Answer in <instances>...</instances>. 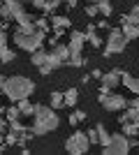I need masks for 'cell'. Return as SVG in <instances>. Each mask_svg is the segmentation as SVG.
<instances>
[{
	"instance_id": "18",
	"label": "cell",
	"mask_w": 139,
	"mask_h": 155,
	"mask_svg": "<svg viewBox=\"0 0 139 155\" xmlns=\"http://www.w3.org/2000/svg\"><path fill=\"white\" fill-rule=\"evenodd\" d=\"M51 28H70V19L63 16V14H51Z\"/></svg>"
},
{
	"instance_id": "9",
	"label": "cell",
	"mask_w": 139,
	"mask_h": 155,
	"mask_svg": "<svg viewBox=\"0 0 139 155\" xmlns=\"http://www.w3.org/2000/svg\"><path fill=\"white\" fill-rule=\"evenodd\" d=\"M84 44H86V35H84V32H77L74 30L72 35H70V56H72V53H81L84 51Z\"/></svg>"
},
{
	"instance_id": "34",
	"label": "cell",
	"mask_w": 139,
	"mask_h": 155,
	"mask_svg": "<svg viewBox=\"0 0 139 155\" xmlns=\"http://www.w3.org/2000/svg\"><path fill=\"white\" fill-rule=\"evenodd\" d=\"M84 14L91 16V19H93V16H98V5H93V2H91V5L86 7V12H84Z\"/></svg>"
},
{
	"instance_id": "25",
	"label": "cell",
	"mask_w": 139,
	"mask_h": 155,
	"mask_svg": "<svg viewBox=\"0 0 139 155\" xmlns=\"http://www.w3.org/2000/svg\"><path fill=\"white\" fill-rule=\"evenodd\" d=\"M14 58H16V53H14L12 49H9V46H7V49H2V51H0V63H2V65L12 63Z\"/></svg>"
},
{
	"instance_id": "23",
	"label": "cell",
	"mask_w": 139,
	"mask_h": 155,
	"mask_svg": "<svg viewBox=\"0 0 139 155\" xmlns=\"http://www.w3.org/2000/svg\"><path fill=\"white\" fill-rule=\"evenodd\" d=\"M65 65H70V67H84V65H86V60H84V56H81V53H72V56H70V60H67Z\"/></svg>"
},
{
	"instance_id": "45",
	"label": "cell",
	"mask_w": 139,
	"mask_h": 155,
	"mask_svg": "<svg viewBox=\"0 0 139 155\" xmlns=\"http://www.w3.org/2000/svg\"><path fill=\"white\" fill-rule=\"evenodd\" d=\"M88 2H93V5H98V2H102V0H88Z\"/></svg>"
},
{
	"instance_id": "42",
	"label": "cell",
	"mask_w": 139,
	"mask_h": 155,
	"mask_svg": "<svg viewBox=\"0 0 139 155\" xmlns=\"http://www.w3.org/2000/svg\"><path fill=\"white\" fill-rule=\"evenodd\" d=\"M127 139H130V148H137V146H139V141L134 139V137H127Z\"/></svg>"
},
{
	"instance_id": "1",
	"label": "cell",
	"mask_w": 139,
	"mask_h": 155,
	"mask_svg": "<svg viewBox=\"0 0 139 155\" xmlns=\"http://www.w3.org/2000/svg\"><path fill=\"white\" fill-rule=\"evenodd\" d=\"M60 125V118L58 114L46 107V104H35V114H33V125H30V132L35 137H44L53 130H58Z\"/></svg>"
},
{
	"instance_id": "12",
	"label": "cell",
	"mask_w": 139,
	"mask_h": 155,
	"mask_svg": "<svg viewBox=\"0 0 139 155\" xmlns=\"http://www.w3.org/2000/svg\"><path fill=\"white\" fill-rule=\"evenodd\" d=\"M95 130H98V143H100V146H107V143L111 141V134H109V130H107L104 123H98Z\"/></svg>"
},
{
	"instance_id": "5",
	"label": "cell",
	"mask_w": 139,
	"mask_h": 155,
	"mask_svg": "<svg viewBox=\"0 0 139 155\" xmlns=\"http://www.w3.org/2000/svg\"><path fill=\"white\" fill-rule=\"evenodd\" d=\"M88 148H91V141H88L86 132H81V130H74V134L67 137L65 141V150L70 155H84L88 153Z\"/></svg>"
},
{
	"instance_id": "10",
	"label": "cell",
	"mask_w": 139,
	"mask_h": 155,
	"mask_svg": "<svg viewBox=\"0 0 139 155\" xmlns=\"http://www.w3.org/2000/svg\"><path fill=\"white\" fill-rule=\"evenodd\" d=\"M121 84L125 86V88H130V93L139 95V79H137V77H132V74H127L125 70L121 72Z\"/></svg>"
},
{
	"instance_id": "15",
	"label": "cell",
	"mask_w": 139,
	"mask_h": 155,
	"mask_svg": "<svg viewBox=\"0 0 139 155\" xmlns=\"http://www.w3.org/2000/svg\"><path fill=\"white\" fill-rule=\"evenodd\" d=\"M53 53H56V56H58L63 63H67V60H70V46H67V44L56 42V44H53Z\"/></svg>"
},
{
	"instance_id": "33",
	"label": "cell",
	"mask_w": 139,
	"mask_h": 155,
	"mask_svg": "<svg viewBox=\"0 0 139 155\" xmlns=\"http://www.w3.org/2000/svg\"><path fill=\"white\" fill-rule=\"evenodd\" d=\"M86 137H88V141H91V143H98V130H95V127H91V130H88V132H86Z\"/></svg>"
},
{
	"instance_id": "19",
	"label": "cell",
	"mask_w": 139,
	"mask_h": 155,
	"mask_svg": "<svg viewBox=\"0 0 139 155\" xmlns=\"http://www.w3.org/2000/svg\"><path fill=\"white\" fill-rule=\"evenodd\" d=\"M63 100H65V107H74V104H77V100H79L77 88H67V91L63 93Z\"/></svg>"
},
{
	"instance_id": "28",
	"label": "cell",
	"mask_w": 139,
	"mask_h": 155,
	"mask_svg": "<svg viewBox=\"0 0 139 155\" xmlns=\"http://www.w3.org/2000/svg\"><path fill=\"white\" fill-rule=\"evenodd\" d=\"M121 23H134V26L139 28V14H132V12H127L121 16Z\"/></svg>"
},
{
	"instance_id": "26",
	"label": "cell",
	"mask_w": 139,
	"mask_h": 155,
	"mask_svg": "<svg viewBox=\"0 0 139 155\" xmlns=\"http://www.w3.org/2000/svg\"><path fill=\"white\" fill-rule=\"evenodd\" d=\"M51 107H56V109H63V107H65L63 93H58V91H53V93H51Z\"/></svg>"
},
{
	"instance_id": "20",
	"label": "cell",
	"mask_w": 139,
	"mask_h": 155,
	"mask_svg": "<svg viewBox=\"0 0 139 155\" xmlns=\"http://www.w3.org/2000/svg\"><path fill=\"white\" fill-rule=\"evenodd\" d=\"M123 35H125V39H137L139 37V28L134 26V23H123Z\"/></svg>"
},
{
	"instance_id": "11",
	"label": "cell",
	"mask_w": 139,
	"mask_h": 155,
	"mask_svg": "<svg viewBox=\"0 0 139 155\" xmlns=\"http://www.w3.org/2000/svg\"><path fill=\"white\" fill-rule=\"evenodd\" d=\"M95 30H98V26H95V23H91V26L86 28V32H84V35H86V42H91L95 49H100V46H102V39H100V35H98Z\"/></svg>"
},
{
	"instance_id": "17",
	"label": "cell",
	"mask_w": 139,
	"mask_h": 155,
	"mask_svg": "<svg viewBox=\"0 0 139 155\" xmlns=\"http://www.w3.org/2000/svg\"><path fill=\"white\" fill-rule=\"evenodd\" d=\"M46 67H49V70H58V67H63V65H65V63H63V60H60L58 58V56H56V53H53V51H49V53H46Z\"/></svg>"
},
{
	"instance_id": "24",
	"label": "cell",
	"mask_w": 139,
	"mask_h": 155,
	"mask_svg": "<svg viewBox=\"0 0 139 155\" xmlns=\"http://www.w3.org/2000/svg\"><path fill=\"white\" fill-rule=\"evenodd\" d=\"M67 120H70V125H72V127H74V125H79L81 120H86V111H72Z\"/></svg>"
},
{
	"instance_id": "13",
	"label": "cell",
	"mask_w": 139,
	"mask_h": 155,
	"mask_svg": "<svg viewBox=\"0 0 139 155\" xmlns=\"http://www.w3.org/2000/svg\"><path fill=\"white\" fill-rule=\"evenodd\" d=\"M121 132L125 137H137L139 134V123L134 120H125V123H121Z\"/></svg>"
},
{
	"instance_id": "38",
	"label": "cell",
	"mask_w": 139,
	"mask_h": 155,
	"mask_svg": "<svg viewBox=\"0 0 139 155\" xmlns=\"http://www.w3.org/2000/svg\"><path fill=\"white\" fill-rule=\"evenodd\" d=\"M0 132H2V134L7 132V120L2 118V114H0Z\"/></svg>"
},
{
	"instance_id": "44",
	"label": "cell",
	"mask_w": 139,
	"mask_h": 155,
	"mask_svg": "<svg viewBox=\"0 0 139 155\" xmlns=\"http://www.w3.org/2000/svg\"><path fill=\"white\" fill-rule=\"evenodd\" d=\"M5 79H7V77H2V74H0V88H2V84H5Z\"/></svg>"
},
{
	"instance_id": "39",
	"label": "cell",
	"mask_w": 139,
	"mask_h": 155,
	"mask_svg": "<svg viewBox=\"0 0 139 155\" xmlns=\"http://www.w3.org/2000/svg\"><path fill=\"white\" fill-rule=\"evenodd\" d=\"M102 74H104V72H102V70H95V67H93V70H91V77H93V79H100V77H102Z\"/></svg>"
},
{
	"instance_id": "3",
	"label": "cell",
	"mask_w": 139,
	"mask_h": 155,
	"mask_svg": "<svg viewBox=\"0 0 139 155\" xmlns=\"http://www.w3.org/2000/svg\"><path fill=\"white\" fill-rule=\"evenodd\" d=\"M14 44L19 46V49H23V51H37L42 44L46 42V32H42V30H35V32H23V30H14Z\"/></svg>"
},
{
	"instance_id": "4",
	"label": "cell",
	"mask_w": 139,
	"mask_h": 155,
	"mask_svg": "<svg viewBox=\"0 0 139 155\" xmlns=\"http://www.w3.org/2000/svg\"><path fill=\"white\" fill-rule=\"evenodd\" d=\"M125 44H127V39H125V35H123V30H121V28H109V37H107L102 56H104V58H111L114 53H123L125 51Z\"/></svg>"
},
{
	"instance_id": "16",
	"label": "cell",
	"mask_w": 139,
	"mask_h": 155,
	"mask_svg": "<svg viewBox=\"0 0 139 155\" xmlns=\"http://www.w3.org/2000/svg\"><path fill=\"white\" fill-rule=\"evenodd\" d=\"M16 107H19L21 116H33V114H35V104H30V102H28V97L19 100V102H16Z\"/></svg>"
},
{
	"instance_id": "32",
	"label": "cell",
	"mask_w": 139,
	"mask_h": 155,
	"mask_svg": "<svg viewBox=\"0 0 139 155\" xmlns=\"http://www.w3.org/2000/svg\"><path fill=\"white\" fill-rule=\"evenodd\" d=\"M16 139H19V134L9 130V132L5 134V146H16Z\"/></svg>"
},
{
	"instance_id": "35",
	"label": "cell",
	"mask_w": 139,
	"mask_h": 155,
	"mask_svg": "<svg viewBox=\"0 0 139 155\" xmlns=\"http://www.w3.org/2000/svg\"><path fill=\"white\" fill-rule=\"evenodd\" d=\"M2 49H7V32L5 30H0V51Z\"/></svg>"
},
{
	"instance_id": "43",
	"label": "cell",
	"mask_w": 139,
	"mask_h": 155,
	"mask_svg": "<svg viewBox=\"0 0 139 155\" xmlns=\"http://www.w3.org/2000/svg\"><path fill=\"white\" fill-rule=\"evenodd\" d=\"M130 12H132V14H139V5H134L132 9H130Z\"/></svg>"
},
{
	"instance_id": "41",
	"label": "cell",
	"mask_w": 139,
	"mask_h": 155,
	"mask_svg": "<svg viewBox=\"0 0 139 155\" xmlns=\"http://www.w3.org/2000/svg\"><path fill=\"white\" fill-rule=\"evenodd\" d=\"M63 2H67V7H70V9H74V7H77V2H79V0H63Z\"/></svg>"
},
{
	"instance_id": "8",
	"label": "cell",
	"mask_w": 139,
	"mask_h": 155,
	"mask_svg": "<svg viewBox=\"0 0 139 155\" xmlns=\"http://www.w3.org/2000/svg\"><path fill=\"white\" fill-rule=\"evenodd\" d=\"M121 72H123V67H114L111 72H104L100 77V93H111L114 88H118L121 86Z\"/></svg>"
},
{
	"instance_id": "36",
	"label": "cell",
	"mask_w": 139,
	"mask_h": 155,
	"mask_svg": "<svg viewBox=\"0 0 139 155\" xmlns=\"http://www.w3.org/2000/svg\"><path fill=\"white\" fill-rule=\"evenodd\" d=\"M30 2H33V7H35V9L44 12V0H30Z\"/></svg>"
},
{
	"instance_id": "2",
	"label": "cell",
	"mask_w": 139,
	"mask_h": 155,
	"mask_svg": "<svg viewBox=\"0 0 139 155\" xmlns=\"http://www.w3.org/2000/svg\"><path fill=\"white\" fill-rule=\"evenodd\" d=\"M0 91L7 95V100L19 102V100L30 97L35 93V84H33V79H28V77H7Z\"/></svg>"
},
{
	"instance_id": "21",
	"label": "cell",
	"mask_w": 139,
	"mask_h": 155,
	"mask_svg": "<svg viewBox=\"0 0 139 155\" xmlns=\"http://www.w3.org/2000/svg\"><path fill=\"white\" fill-rule=\"evenodd\" d=\"M98 14H102V16H111L114 14V7H111V0H102V2H98Z\"/></svg>"
},
{
	"instance_id": "22",
	"label": "cell",
	"mask_w": 139,
	"mask_h": 155,
	"mask_svg": "<svg viewBox=\"0 0 139 155\" xmlns=\"http://www.w3.org/2000/svg\"><path fill=\"white\" fill-rule=\"evenodd\" d=\"M7 130H12V132L21 134V132H26V130H30V127H28V125H23L19 118H14V120H7Z\"/></svg>"
},
{
	"instance_id": "29",
	"label": "cell",
	"mask_w": 139,
	"mask_h": 155,
	"mask_svg": "<svg viewBox=\"0 0 139 155\" xmlns=\"http://www.w3.org/2000/svg\"><path fill=\"white\" fill-rule=\"evenodd\" d=\"M33 23H35V28H37V30H42V32H49V30H51V23H49L44 16H42V19H35Z\"/></svg>"
},
{
	"instance_id": "37",
	"label": "cell",
	"mask_w": 139,
	"mask_h": 155,
	"mask_svg": "<svg viewBox=\"0 0 139 155\" xmlns=\"http://www.w3.org/2000/svg\"><path fill=\"white\" fill-rule=\"evenodd\" d=\"M98 28H102V30H109L111 26H109V21H107V19H102V21H98Z\"/></svg>"
},
{
	"instance_id": "6",
	"label": "cell",
	"mask_w": 139,
	"mask_h": 155,
	"mask_svg": "<svg viewBox=\"0 0 139 155\" xmlns=\"http://www.w3.org/2000/svg\"><path fill=\"white\" fill-rule=\"evenodd\" d=\"M127 150H130V139L123 132L111 134V141L107 143V146H102V153L104 155H125Z\"/></svg>"
},
{
	"instance_id": "30",
	"label": "cell",
	"mask_w": 139,
	"mask_h": 155,
	"mask_svg": "<svg viewBox=\"0 0 139 155\" xmlns=\"http://www.w3.org/2000/svg\"><path fill=\"white\" fill-rule=\"evenodd\" d=\"M5 116H7V120H14V118H21V111H19V107H7Z\"/></svg>"
},
{
	"instance_id": "31",
	"label": "cell",
	"mask_w": 139,
	"mask_h": 155,
	"mask_svg": "<svg viewBox=\"0 0 139 155\" xmlns=\"http://www.w3.org/2000/svg\"><path fill=\"white\" fill-rule=\"evenodd\" d=\"M0 19H2V21H12V19H14L12 12H9V7L2 5V2H0Z\"/></svg>"
},
{
	"instance_id": "14",
	"label": "cell",
	"mask_w": 139,
	"mask_h": 155,
	"mask_svg": "<svg viewBox=\"0 0 139 155\" xmlns=\"http://www.w3.org/2000/svg\"><path fill=\"white\" fill-rule=\"evenodd\" d=\"M46 53H49V51H44V49L40 46L37 51H33V53H30V63H33L35 67H42V65L46 63Z\"/></svg>"
},
{
	"instance_id": "7",
	"label": "cell",
	"mask_w": 139,
	"mask_h": 155,
	"mask_svg": "<svg viewBox=\"0 0 139 155\" xmlns=\"http://www.w3.org/2000/svg\"><path fill=\"white\" fill-rule=\"evenodd\" d=\"M98 102L104 107L107 111H123L127 107V100L123 95H118V93H100L98 95Z\"/></svg>"
},
{
	"instance_id": "27",
	"label": "cell",
	"mask_w": 139,
	"mask_h": 155,
	"mask_svg": "<svg viewBox=\"0 0 139 155\" xmlns=\"http://www.w3.org/2000/svg\"><path fill=\"white\" fill-rule=\"evenodd\" d=\"M60 2H63V0H44V14H49V16H51Z\"/></svg>"
},
{
	"instance_id": "40",
	"label": "cell",
	"mask_w": 139,
	"mask_h": 155,
	"mask_svg": "<svg viewBox=\"0 0 139 155\" xmlns=\"http://www.w3.org/2000/svg\"><path fill=\"white\" fill-rule=\"evenodd\" d=\"M127 107H134V109H139V95L134 97V100H130V102H127Z\"/></svg>"
}]
</instances>
